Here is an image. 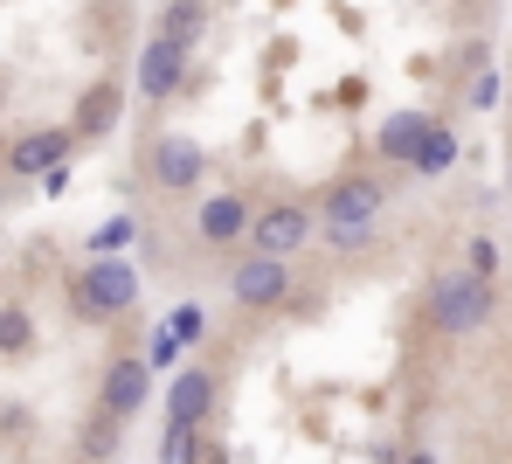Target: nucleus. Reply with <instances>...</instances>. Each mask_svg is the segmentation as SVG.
<instances>
[{"label": "nucleus", "instance_id": "nucleus-1", "mask_svg": "<svg viewBox=\"0 0 512 464\" xmlns=\"http://www.w3.org/2000/svg\"><path fill=\"white\" fill-rule=\"evenodd\" d=\"M305 243H312V208H305V201H270V208H256L250 236H243L250 257H277V264H291Z\"/></svg>", "mask_w": 512, "mask_h": 464}, {"label": "nucleus", "instance_id": "nucleus-2", "mask_svg": "<svg viewBox=\"0 0 512 464\" xmlns=\"http://www.w3.org/2000/svg\"><path fill=\"white\" fill-rule=\"evenodd\" d=\"M429 319H436L443 333H478V326L492 319V284L471 278V271L436 278V284H429Z\"/></svg>", "mask_w": 512, "mask_h": 464}, {"label": "nucleus", "instance_id": "nucleus-3", "mask_svg": "<svg viewBox=\"0 0 512 464\" xmlns=\"http://www.w3.org/2000/svg\"><path fill=\"white\" fill-rule=\"evenodd\" d=\"M70 291H77V312H84V319H118V312H132V298H139V271H132L125 257H104V264H84Z\"/></svg>", "mask_w": 512, "mask_h": 464}, {"label": "nucleus", "instance_id": "nucleus-4", "mask_svg": "<svg viewBox=\"0 0 512 464\" xmlns=\"http://www.w3.org/2000/svg\"><path fill=\"white\" fill-rule=\"evenodd\" d=\"M146 174H153V187H160V194H194V187H201V174H208V153H201L187 132H167V139L153 146Z\"/></svg>", "mask_w": 512, "mask_h": 464}, {"label": "nucleus", "instance_id": "nucleus-5", "mask_svg": "<svg viewBox=\"0 0 512 464\" xmlns=\"http://www.w3.org/2000/svg\"><path fill=\"white\" fill-rule=\"evenodd\" d=\"M146 395H153V368H146L139 354H118V361L104 368L97 409H104L111 423H125V416H139V409H146Z\"/></svg>", "mask_w": 512, "mask_h": 464}, {"label": "nucleus", "instance_id": "nucleus-6", "mask_svg": "<svg viewBox=\"0 0 512 464\" xmlns=\"http://www.w3.org/2000/svg\"><path fill=\"white\" fill-rule=\"evenodd\" d=\"M229 298L250 305V312L284 305V298H291V264H277V257H243V264L229 271Z\"/></svg>", "mask_w": 512, "mask_h": 464}, {"label": "nucleus", "instance_id": "nucleus-7", "mask_svg": "<svg viewBox=\"0 0 512 464\" xmlns=\"http://www.w3.org/2000/svg\"><path fill=\"white\" fill-rule=\"evenodd\" d=\"M250 215H256L250 201H243L236 187H222V194H208V201H201L194 236H201L208 250H229V243H243V236H250Z\"/></svg>", "mask_w": 512, "mask_h": 464}, {"label": "nucleus", "instance_id": "nucleus-8", "mask_svg": "<svg viewBox=\"0 0 512 464\" xmlns=\"http://www.w3.org/2000/svg\"><path fill=\"white\" fill-rule=\"evenodd\" d=\"M381 208H388V187L374 181V174H346V181H333L319 194V215L326 222H374Z\"/></svg>", "mask_w": 512, "mask_h": 464}, {"label": "nucleus", "instance_id": "nucleus-9", "mask_svg": "<svg viewBox=\"0 0 512 464\" xmlns=\"http://www.w3.org/2000/svg\"><path fill=\"white\" fill-rule=\"evenodd\" d=\"M49 167H70V125H42V132H21L7 146V174H49Z\"/></svg>", "mask_w": 512, "mask_h": 464}, {"label": "nucleus", "instance_id": "nucleus-10", "mask_svg": "<svg viewBox=\"0 0 512 464\" xmlns=\"http://www.w3.org/2000/svg\"><path fill=\"white\" fill-rule=\"evenodd\" d=\"M180 77H187V49H173V42L153 35V42L139 49V97H153V104H160V97L180 91Z\"/></svg>", "mask_w": 512, "mask_h": 464}, {"label": "nucleus", "instance_id": "nucleus-11", "mask_svg": "<svg viewBox=\"0 0 512 464\" xmlns=\"http://www.w3.org/2000/svg\"><path fill=\"white\" fill-rule=\"evenodd\" d=\"M215 409V374L208 368H180L167 388V423H187V430H201V416Z\"/></svg>", "mask_w": 512, "mask_h": 464}, {"label": "nucleus", "instance_id": "nucleus-12", "mask_svg": "<svg viewBox=\"0 0 512 464\" xmlns=\"http://www.w3.org/2000/svg\"><path fill=\"white\" fill-rule=\"evenodd\" d=\"M429 125H436L429 111H395V118L381 125V139H374V146H381V160H395V167H416V153H423Z\"/></svg>", "mask_w": 512, "mask_h": 464}, {"label": "nucleus", "instance_id": "nucleus-13", "mask_svg": "<svg viewBox=\"0 0 512 464\" xmlns=\"http://www.w3.org/2000/svg\"><path fill=\"white\" fill-rule=\"evenodd\" d=\"M201 21H208V7H201V0H167V7H160V42L194 49V42H201Z\"/></svg>", "mask_w": 512, "mask_h": 464}, {"label": "nucleus", "instance_id": "nucleus-14", "mask_svg": "<svg viewBox=\"0 0 512 464\" xmlns=\"http://www.w3.org/2000/svg\"><path fill=\"white\" fill-rule=\"evenodd\" d=\"M132 236H139V222H132V215H125V208H118V215H104V222H97V229H90V264H104V257H125V250H132Z\"/></svg>", "mask_w": 512, "mask_h": 464}, {"label": "nucleus", "instance_id": "nucleus-15", "mask_svg": "<svg viewBox=\"0 0 512 464\" xmlns=\"http://www.w3.org/2000/svg\"><path fill=\"white\" fill-rule=\"evenodd\" d=\"M21 354H35V319L28 305H0V361H21Z\"/></svg>", "mask_w": 512, "mask_h": 464}, {"label": "nucleus", "instance_id": "nucleus-16", "mask_svg": "<svg viewBox=\"0 0 512 464\" xmlns=\"http://www.w3.org/2000/svg\"><path fill=\"white\" fill-rule=\"evenodd\" d=\"M111 111H118V84H97V91H84V104H77V125H70V139H77V132H104V118H111Z\"/></svg>", "mask_w": 512, "mask_h": 464}, {"label": "nucleus", "instance_id": "nucleus-17", "mask_svg": "<svg viewBox=\"0 0 512 464\" xmlns=\"http://www.w3.org/2000/svg\"><path fill=\"white\" fill-rule=\"evenodd\" d=\"M201 458H208L201 430H187V423H167L160 430V464H201Z\"/></svg>", "mask_w": 512, "mask_h": 464}, {"label": "nucleus", "instance_id": "nucleus-18", "mask_svg": "<svg viewBox=\"0 0 512 464\" xmlns=\"http://www.w3.org/2000/svg\"><path fill=\"white\" fill-rule=\"evenodd\" d=\"M450 167H457V139H450L443 125H429L423 153H416V174H450Z\"/></svg>", "mask_w": 512, "mask_h": 464}, {"label": "nucleus", "instance_id": "nucleus-19", "mask_svg": "<svg viewBox=\"0 0 512 464\" xmlns=\"http://www.w3.org/2000/svg\"><path fill=\"white\" fill-rule=\"evenodd\" d=\"M326 243L333 250H367L374 243V222H326Z\"/></svg>", "mask_w": 512, "mask_h": 464}, {"label": "nucleus", "instance_id": "nucleus-20", "mask_svg": "<svg viewBox=\"0 0 512 464\" xmlns=\"http://www.w3.org/2000/svg\"><path fill=\"white\" fill-rule=\"evenodd\" d=\"M173 354H180V340H173L167 319H160V326H153V347H146L139 361H146V368H173Z\"/></svg>", "mask_w": 512, "mask_h": 464}, {"label": "nucleus", "instance_id": "nucleus-21", "mask_svg": "<svg viewBox=\"0 0 512 464\" xmlns=\"http://www.w3.org/2000/svg\"><path fill=\"white\" fill-rule=\"evenodd\" d=\"M492 271H499V250H492V236H471V278L492 284Z\"/></svg>", "mask_w": 512, "mask_h": 464}, {"label": "nucleus", "instance_id": "nucleus-22", "mask_svg": "<svg viewBox=\"0 0 512 464\" xmlns=\"http://www.w3.org/2000/svg\"><path fill=\"white\" fill-rule=\"evenodd\" d=\"M167 333H173V340H180V347H187V340L201 333V312H194V305H180V312H173V319H167Z\"/></svg>", "mask_w": 512, "mask_h": 464}, {"label": "nucleus", "instance_id": "nucleus-23", "mask_svg": "<svg viewBox=\"0 0 512 464\" xmlns=\"http://www.w3.org/2000/svg\"><path fill=\"white\" fill-rule=\"evenodd\" d=\"M111 437H118V423L104 416V423H97V430L84 437V458H104V451H111Z\"/></svg>", "mask_w": 512, "mask_h": 464}, {"label": "nucleus", "instance_id": "nucleus-24", "mask_svg": "<svg viewBox=\"0 0 512 464\" xmlns=\"http://www.w3.org/2000/svg\"><path fill=\"white\" fill-rule=\"evenodd\" d=\"M402 464H443V458H436V451H409Z\"/></svg>", "mask_w": 512, "mask_h": 464}]
</instances>
